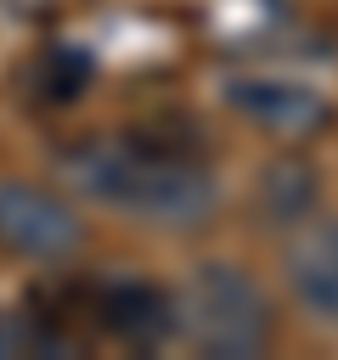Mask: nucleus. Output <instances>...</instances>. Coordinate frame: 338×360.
<instances>
[{
  "label": "nucleus",
  "instance_id": "6e6552de",
  "mask_svg": "<svg viewBox=\"0 0 338 360\" xmlns=\"http://www.w3.org/2000/svg\"><path fill=\"white\" fill-rule=\"evenodd\" d=\"M73 343L62 338V332H51L45 321H34V315H11V321H0V354H68Z\"/></svg>",
  "mask_w": 338,
  "mask_h": 360
},
{
  "label": "nucleus",
  "instance_id": "423d86ee",
  "mask_svg": "<svg viewBox=\"0 0 338 360\" xmlns=\"http://www.w3.org/2000/svg\"><path fill=\"white\" fill-rule=\"evenodd\" d=\"M96 321L130 349H158L163 338H175V292L152 281H107L96 292Z\"/></svg>",
  "mask_w": 338,
  "mask_h": 360
},
{
  "label": "nucleus",
  "instance_id": "0eeeda50",
  "mask_svg": "<svg viewBox=\"0 0 338 360\" xmlns=\"http://www.w3.org/2000/svg\"><path fill=\"white\" fill-rule=\"evenodd\" d=\"M315 191H321V180H315V169L304 158H270L265 174H259V214H265V225H287L293 231L315 208Z\"/></svg>",
  "mask_w": 338,
  "mask_h": 360
},
{
  "label": "nucleus",
  "instance_id": "f257e3e1",
  "mask_svg": "<svg viewBox=\"0 0 338 360\" xmlns=\"http://www.w3.org/2000/svg\"><path fill=\"white\" fill-rule=\"evenodd\" d=\"M56 169L68 174L73 191L141 225L192 231L220 202V186L203 163L197 135H146V129L84 135L56 152Z\"/></svg>",
  "mask_w": 338,
  "mask_h": 360
},
{
  "label": "nucleus",
  "instance_id": "20e7f679",
  "mask_svg": "<svg viewBox=\"0 0 338 360\" xmlns=\"http://www.w3.org/2000/svg\"><path fill=\"white\" fill-rule=\"evenodd\" d=\"M225 107L237 118H248L254 129L282 135V141H299V135H315V129L332 124V101L315 84H299V79H259V73L231 79Z\"/></svg>",
  "mask_w": 338,
  "mask_h": 360
},
{
  "label": "nucleus",
  "instance_id": "39448f33",
  "mask_svg": "<svg viewBox=\"0 0 338 360\" xmlns=\"http://www.w3.org/2000/svg\"><path fill=\"white\" fill-rule=\"evenodd\" d=\"M282 281L293 292V304L315 321L338 332V219H299L287 248H282Z\"/></svg>",
  "mask_w": 338,
  "mask_h": 360
},
{
  "label": "nucleus",
  "instance_id": "f03ea898",
  "mask_svg": "<svg viewBox=\"0 0 338 360\" xmlns=\"http://www.w3.org/2000/svg\"><path fill=\"white\" fill-rule=\"evenodd\" d=\"M175 332L208 360H254L276 338V309L248 270L208 259L175 292Z\"/></svg>",
  "mask_w": 338,
  "mask_h": 360
},
{
  "label": "nucleus",
  "instance_id": "7ed1b4c3",
  "mask_svg": "<svg viewBox=\"0 0 338 360\" xmlns=\"http://www.w3.org/2000/svg\"><path fill=\"white\" fill-rule=\"evenodd\" d=\"M0 248L23 259H68L84 248V219L45 186L0 180Z\"/></svg>",
  "mask_w": 338,
  "mask_h": 360
}]
</instances>
